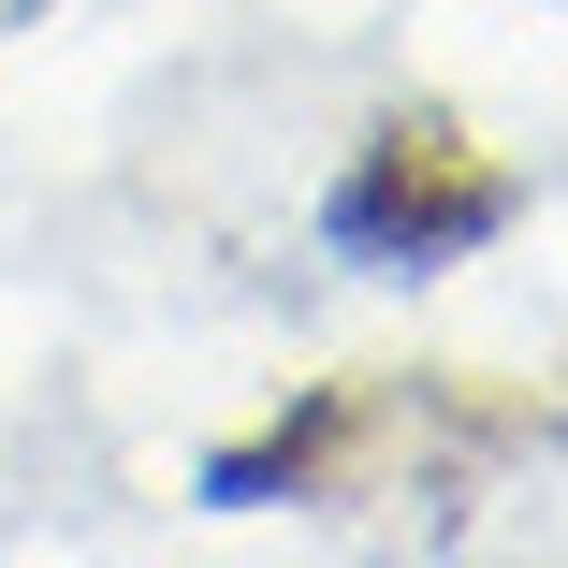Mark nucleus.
<instances>
[{
  "instance_id": "1",
  "label": "nucleus",
  "mask_w": 568,
  "mask_h": 568,
  "mask_svg": "<svg viewBox=\"0 0 568 568\" xmlns=\"http://www.w3.org/2000/svg\"><path fill=\"white\" fill-rule=\"evenodd\" d=\"M525 219V175L452 118V102H394V118L335 161L321 190V248L365 263V277H452L467 248H496Z\"/></svg>"
},
{
  "instance_id": "2",
  "label": "nucleus",
  "mask_w": 568,
  "mask_h": 568,
  "mask_svg": "<svg viewBox=\"0 0 568 568\" xmlns=\"http://www.w3.org/2000/svg\"><path fill=\"white\" fill-rule=\"evenodd\" d=\"M394 423V394H365V379H335V394H306L292 423H263V437H234V452H204V510H277V496H335L365 467V437Z\"/></svg>"
}]
</instances>
